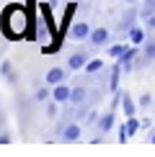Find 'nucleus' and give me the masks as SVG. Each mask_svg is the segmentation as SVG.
Segmentation results:
<instances>
[{
  "mask_svg": "<svg viewBox=\"0 0 155 157\" xmlns=\"http://www.w3.org/2000/svg\"><path fill=\"white\" fill-rule=\"evenodd\" d=\"M0 31L5 39L18 41V39L34 36V0H26V5L10 3L0 13Z\"/></svg>",
  "mask_w": 155,
  "mask_h": 157,
  "instance_id": "f257e3e1",
  "label": "nucleus"
},
{
  "mask_svg": "<svg viewBox=\"0 0 155 157\" xmlns=\"http://www.w3.org/2000/svg\"><path fill=\"white\" fill-rule=\"evenodd\" d=\"M109 41H111V31H109L106 26H98V29H93V31H90V36H88V44H90L93 49L109 47Z\"/></svg>",
  "mask_w": 155,
  "mask_h": 157,
  "instance_id": "f03ea898",
  "label": "nucleus"
},
{
  "mask_svg": "<svg viewBox=\"0 0 155 157\" xmlns=\"http://www.w3.org/2000/svg\"><path fill=\"white\" fill-rule=\"evenodd\" d=\"M88 59H90V52H88V49H78V52H73V54L67 57V70H70V72L85 70Z\"/></svg>",
  "mask_w": 155,
  "mask_h": 157,
  "instance_id": "7ed1b4c3",
  "label": "nucleus"
},
{
  "mask_svg": "<svg viewBox=\"0 0 155 157\" xmlns=\"http://www.w3.org/2000/svg\"><path fill=\"white\" fill-rule=\"evenodd\" d=\"M90 31H93V29H90V26H88L85 21H75L73 26H70L67 36L73 39V41H85V39L90 36Z\"/></svg>",
  "mask_w": 155,
  "mask_h": 157,
  "instance_id": "20e7f679",
  "label": "nucleus"
},
{
  "mask_svg": "<svg viewBox=\"0 0 155 157\" xmlns=\"http://www.w3.org/2000/svg\"><path fill=\"white\" fill-rule=\"evenodd\" d=\"M137 129H140V121H137V116H127L124 126L119 129V142L124 144V142H127V139H129V136H132L134 132H137Z\"/></svg>",
  "mask_w": 155,
  "mask_h": 157,
  "instance_id": "39448f33",
  "label": "nucleus"
},
{
  "mask_svg": "<svg viewBox=\"0 0 155 157\" xmlns=\"http://www.w3.org/2000/svg\"><path fill=\"white\" fill-rule=\"evenodd\" d=\"M134 57H137V49H134V47H127V52L116 59V64L121 67V72H132V70H134Z\"/></svg>",
  "mask_w": 155,
  "mask_h": 157,
  "instance_id": "423d86ee",
  "label": "nucleus"
},
{
  "mask_svg": "<svg viewBox=\"0 0 155 157\" xmlns=\"http://www.w3.org/2000/svg\"><path fill=\"white\" fill-rule=\"evenodd\" d=\"M70 85L67 82H57V85H52V98H54L57 103H70Z\"/></svg>",
  "mask_w": 155,
  "mask_h": 157,
  "instance_id": "0eeeda50",
  "label": "nucleus"
},
{
  "mask_svg": "<svg viewBox=\"0 0 155 157\" xmlns=\"http://www.w3.org/2000/svg\"><path fill=\"white\" fill-rule=\"evenodd\" d=\"M96 129H98V134H109L114 129V111H106V113L98 116V121H96Z\"/></svg>",
  "mask_w": 155,
  "mask_h": 157,
  "instance_id": "6e6552de",
  "label": "nucleus"
},
{
  "mask_svg": "<svg viewBox=\"0 0 155 157\" xmlns=\"http://www.w3.org/2000/svg\"><path fill=\"white\" fill-rule=\"evenodd\" d=\"M80 134H83V129H80V124H75V121H70L67 126H62V142H78Z\"/></svg>",
  "mask_w": 155,
  "mask_h": 157,
  "instance_id": "1a4fd4ad",
  "label": "nucleus"
},
{
  "mask_svg": "<svg viewBox=\"0 0 155 157\" xmlns=\"http://www.w3.org/2000/svg\"><path fill=\"white\" fill-rule=\"evenodd\" d=\"M65 77H67V70L65 67H52L47 72V85L52 88V85H57V82H65Z\"/></svg>",
  "mask_w": 155,
  "mask_h": 157,
  "instance_id": "9d476101",
  "label": "nucleus"
},
{
  "mask_svg": "<svg viewBox=\"0 0 155 157\" xmlns=\"http://www.w3.org/2000/svg\"><path fill=\"white\" fill-rule=\"evenodd\" d=\"M85 95H88V90H85V85H75L73 90H70V103L73 106H80V103H85Z\"/></svg>",
  "mask_w": 155,
  "mask_h": 157,
  "instance_id": "9b49d317",
  "label": "nucleus"
},
{
  "mask_svg": "<svg viewBox=\"0 0 155 157\" xmlns=\"http://www.w3.org/2000/svg\"><path fill=\"white\" fill-rule=\"evenodd\" d=\"M145 31H147L145 26H137V23H134L132 29H129V41H132L134 47H137V44H145V39H147V36H145Z\"/></svg>",
  "mask_w": 155,
  "mask_h": 157,
  "instance_id": "f8f14e48",
  "label": "nucleus"
},
{
  "mask_svg": "<svg viewBox=\"0 0 155 157\" xmlns=\"http://www.w3.org/2000/svg\"><path fill=\"white\" fill-rule=\"evenodd\" d=\"M121 108H124V116H137V103L132 101L129 93H121Z\"/></svg>",
  "mask_w": 155,
  "mask_h": 157,
  "instance_id": "ddd939ff",
  "label": "nucleus"
},
{
  "mask_svg": "<svg viewBox=\"0 0 155 157\" xmlns=\"http://www.w3.org/2000/svg\"><path fill=\"white\" fill-rule=\"evenodd\" d=\"M137 18H140V13H137V10L127 13V16L121 18V23H119V31H121V34H129V29L134 26V21H137Z\"/></svg>",
  "mask_w": 155,
  "mask_h": 157,
  "instance_id": "4468645a",
  "label": "nucleus"
},
{
  "mask_svg": "<svg viewBox=\"0 0 155 157\" xmlns=\"http://www.w3.org/2000/svg\"><path fill=\"white\" fill-rule=\"evenodd\" d=\"M119 75H121V67H119V64H114V67H111V75H109V90H111V93L119 90Z\"/></svg>",
  "mask_w": 155,
  "mask_h": 157,
  "instance_id": "2eb2a0df",
  "label": "nucleus"
},
{
  "mask_svg": "<svg viewBox=\"0 0 155 157\" xmlns=\"http://www.w3.org/2000/svg\"><path fill=\"white\" fill-rule=\"evenodd\" d=\"M142 59L155 62V39H145V49H142Z\"/></svg>",
  "mask_w": 155,
  "mask_h": 157,
  "instance_id": "dca6fc26",
  "label": "nucleus"
},
{
  "mask_svg": "<svg viewBox=\"0 0 155 157\" xmlns=\"http://www.w3.org/2000/svg\"><path fill=\"white\" fill-rule=\"evenodd\" d=\"M127 47H129V44H111V47H109V57L119 59V57H121V54L127 52Z\"/></svg>",
  "mask_w": 155,
  "mask_h": 157,
  "instance_id": "f3484780",
  "label": "nucleus"
},
{
  "mask_svg": "<svg viewBox=\"0 0 155 157\" xmlns=\"http://www.w3.org/2000/svg\"><path fill=\"white\" fill-rule=\"evenodd\" d=\"M98 70H103V59H88V64H85V72L88 75L98 72Z\"/></svg>",
  "mask_w": 155,
  "mask_h": 157,
  "instance_id": "a211bd4d",
  "label": "nucleus"
},
{
  "mask_svg": "<svg viewBox=\"0 0 155 157\" xmlns=\"http://www.w3.org/2000/svg\"><path fill=\"white\" fill-rule=\"evenodd\" d=\"M52 93H49V85H42V88H36V93H34V98L36 101H47Z\"/></svg>",
  "mask_w": 155,
  "mask_h": 157,
  "instance_id": "6ab92c4d",
  "label": "nucleus"
},
{
  "mask_svg": "<svg viewBox=\"0 0 155 157\" xmlns=\"http://www.w3.org/2000/svg\"><path fill=\"white\" fill-rule=\"evenodd\" d=\"M142 26H145L147 31H155V13H147V16H142Z\"/></svg>",
  "mask_w": 155,
  "mask_h": 157,
  "instance_id": "aec40b11",
  "label": "nucleus"
},
{
  "mask_svg": "<svg viewBox=\"0 0 155 157\" xmlns=\"http://www.w3.org/2000/svg\"><path fill=\"white\" fill-rule=\"evenodd\" d=\"M147 13H155V0H145V5L140 8V18L147 16Z\"/></svg>",
  "mask_w": 155,
  "mask_h": 157,
  "instance_id": "412c9836",
  "label": "nucleus"
},
{
  "mask_svg": "<svg viewBox=\"0 0 155 157\" xmlns=\"http://www.w3.org/2000/svg\"><path fill=\"white\" fill-rule=\"evenodd\" d=\"M0 72H3V77L13 80V70H10V62H3V64H0Z\"/></svg>",
  "mask_w": 155,
  "mask_h": 157,
  "instance_id": "4be33fe9",
  "label": "nucleus"
},
{
  "mask_svg": "<svg viewBox=\"0 0 155 157\" xmlns=\"http://www.w3.org/2000/svg\"><path fill=\"white\" fill-rule=\"evenodd\" d=\"M98 116H101V113H96V111H88V113L83 116V121H85L88 126H90V124H96V121H98Z\"/></svg>",
  "mask_w": 155,
  "mask_h": 157,
  "instance_id": "5701e85b",
  "label": "nucleus"
},
{
  "mask_svg": "<svg viewBox=\"0 0 155 157\" xmlns=\"http://www.w3.org/2000/svg\"><path fill=\"white\" fill-rule=\"evenodd\" d=\"M150 103H153L150 95H142V98H140V108H150Z\"/></svg>",
  "mask_w": 155,
  "mask_h": 157,
  "instance_id": "b1692460",
  "label": "nucleus"
},
{
  "mask_svg": "<svg viewBox=\"0 0 155 157\" xmlns=\"http://www.w3.org/2000/svg\"><path fill=\"white\" fill-rule=\"evenodd\" d=\"M8 142H10V136H8V134H3V136H0V144H8Z\"/></svg>",
  "mask_w": 155,
  "mask_h": 157,
  "instance_id": "393cba45",
  "label": "nucleus"
},
{
  "mask_svg": "<svg viewBox=\"0 0 155 157\" xmlns=\"http://www.w3.org/2000/svg\"><path fill=\"white\" fill-rule=\"evenodd\" d=\"M150 142H153V144H155V132H153V136H150Z\"/></svg>",
  "mask_w": 155,
  "mask_h": 157,
  "instance_id": "a878e982",
  "label": "nucleus"
},
{
  "mask_svg": "<svg viewBox=\"0 0 155 157\" xmlns=\"http://www.w3.org/2000/svg\"><path fill=\"white\" fill-rule=\"evenodd\" d=\"M127 3H134V0H127Z\"/></svg>",
  "mask_w": 155,
  "mask_h": 157,
  "instance_id": "bb28decb",
  "label": "nucleus"
}]
</instances>
